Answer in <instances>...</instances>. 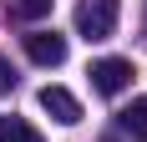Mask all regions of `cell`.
I'll return each instance as SVG.
<instances>
[{
	"label": "cell",
	"instance_id": "1",
	"mask_svg": "<svg viewBox=\"0 0 147 142\" xmlns=\"http://www.w3.org/2000/svg\"><path fill=\"white\" fill-rule=\"evenodd\" d=\"M117 15H122V0H81L76 5V30L86 41H107L117 30Z\"/></svg>",
	"mask_w": 147,
	"mask_h": 142
},
{
	"label": "cell",
	"instance_id": "2",
	"mask_svg": "<svg viewBox=\"0 0 147 142\" xmlns=\"http://www.w3.org/2000/svg\"><path fill=\"white\" fill-rule=\"evenodd\" d=\"M132 61L127 56H102V61H91V91H102V97H122L127 86H132Z\"/></svg>",
	"mask_w": 147,
	"mask_h": 142
},
{
	"label": "cell",
	"instance_id": "3",
	"mask_svg": "<svg viewBox=\"0 0 147 142\" xmlns=\"http://www.w3.org/2000/svg\"><path fill=\"white\" fill-rule=\"evenodd\" d=\"M20 46L36 66H61L66 61V36H56V30H30V36H20Z\"/></svg>",
	"mask_w": 147,
	"mask_h": 142
},
{
	"label": "cell",
	"instance_id": "4",
	"mask_svg": "<svg viewBox=\"0 0 147 142\" xmlns=\"http://www.w3.org/2000/svg\"><path fill=\"white\" fill-rule=\"evenodd\" d=\"M36 101H41V112L51 117V122H61V127H76V122H81V101H76L66 86H41Z\"/></svg>",
	"mask_w": 147,
	"mask_h": 142
},
{
	"label": "cell",
	"instance_id": "5",
	"mask_svg": "<svg viewBox=\"0 0 147 142\" xmlns=\"http://www.w3.org/2000/svg\"><path fill=\"white\" fill-rule=\"evenodd\" d=\"M117 127L127 132L132 142H147V97H132L127 107L117 112Z\"/></svg>",
	"mask_w": 147,
	"mask_h": 142
},
{
	"label": "cell",
	"instance_id": "6",
	"mask_svg": "<svg viewBox=\"0 0 147 142\" xmlns=\"http://www.w3.org/2000/svg\"><path fill=\"white\" fill-rule=\"evenodd\" d=\"M0 142H46L26 117H0Z\"/></svg>",
	"mask_w": 147,
	"mask_h": 142
},
{
	"label": "cell",
	"instance_id": "7",
	"mask_svg": "<svg viewBox=\"0 0 147 142\" xmlns=\"http://www.w3.org/2000/svg\"><path fill=\"white\" fill-rule=\"evenodd\" d=\"M51 5L56 0H10V15L15 20H41V15H51Z\"/></svg>",
	"mask_w": 147,
	"mask_h": 142
},
{
	"label": "cell",
	"instance_id": "8",
	"mask_svg": "<svg viewBox=\"0 0 147 142\" xmlns=\"http://www.w3.org/2000/svg\"><path fill=\"white\" fill-rule=\"evenodd\" d=\"M10 86H15V71H10V61L0 56V91H10Z\"/></svg>",
	"mask_w": 147,
	"mask_h": 142
}]
</instances>
